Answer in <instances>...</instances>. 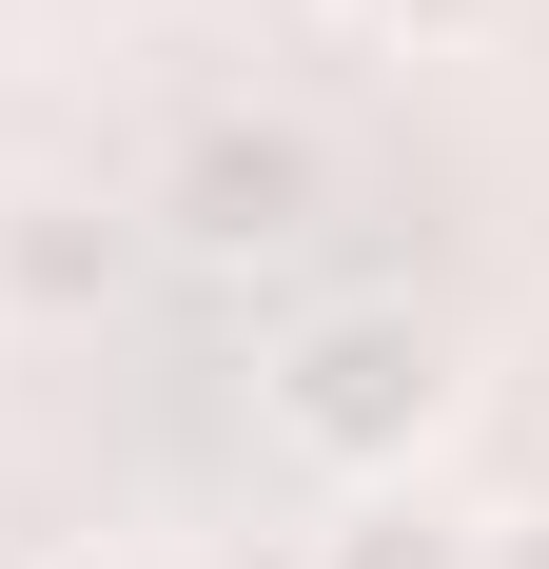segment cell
<instances>
[{
    "mask_svg": "<svg viewBox=\"0 0 549 569\" xmlns=\"http://www.w3.org/2000/svg\"><path fill=\"white\" fill-rule=\"evenodd\" d=\"M99 569H138V550H99Z\"/></svg>",
    "mask_w": 549,
    "mask_h": 569,
    "instance_id": "52a82bcc",
    "label": "cell"
},
{
    "mask_svg": "<svg viewBox=\"0 0 549 569\" xmlns=\"http://www.w3.org/2000/svg\"><path fill=\"white\" fill-rule=\"evenodd\" d=\"M315 569H471V530H451L432 491H353V530H333Z\"/></svg>",
    "mask_w": 549,
    "mask_h": 569,
    "instance_id": "277c9868",
    "label": "cell"
},
{
    "mask_svg": "<svg viewBox=\"0 0 549 569\" xmlns=\"http://www.w3.org/2000/svg\"><path fill=\"white\" fill-rule=\"evenodd\" d=\"M353 20H392V40H471L491 0H353Z\"/></svg>",
    "mask_w": 549,
    "mask_h": 569,
    "instance_id": "5b68a950",
    "label": "cell"
},
{
    "mask_svg": "<svg viewBox=\"0 0 549 569\" xmlns=\"http://www.w3.org/2000/svg\"><path fill=\"white\" fill-rule=\"evenodd\" d=\"M471 569H549V511L530 530H471Z\"/></svg>",
    "mask_w": 549,
    "mask_h": 569,
    "instance_id": "8992f818",
    "label": "cell"
},
{
    "mask_svg": "<svg viewBox=\"0 0 549 569\" xmlns=\"http://www.w3.org/2000/svg\"><path fill=\"white\" fill-rule=\"evenodd\" d=\"M432 412H451V353L412 335V315H315L295 373H274V432L333 452V471H412V452H432Z\"/></svg>",
    "mask_w": 549,
    "mask_h": 569,
    "instance_id": "6da1fadb",
    "label": "cell"
},
{
    "mask_svg": "<svg viewBox=\"0 0 549 569\" xmlns=\"http://www.w3.org/2000/svg\"><path fill=\"white\" fill-rule=\"evenodd\" d=\"M333 158H315V118H217L197 158H177V236L197 256H274V236H315Z\"/></svg>",
    "mask_w": 549,
    "mask_h": 569,
    "instance_id": "7a4b0ae2",
    "label": "cell"
},
{
    "mask_svg": "<svg viewBox=\"0 0 549 569\" xmlns=\"http://www.w3.org/2000/svg\"><path fill=\"white\" fill-rule=\"evenodd\" d=\"M99 276H118V217H79V197H0V295H20V315H79Z\"/></svg>",
    "mask_w": 549,
    "mask_h": 569,
    "instance_id": "3957f363",
    "label": "cell"
}]
</instances>
